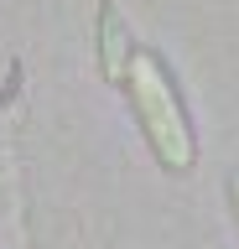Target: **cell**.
<instances>
[{"mask_svg":"<svg viewBox=\"0 0 239 249\" xmlns=\"http://www.w3.org/2000/svg\"><path fill=\"white\" fill-rule=\"evenodd\" d=\"M125 89H130V104L141 114L146 135H151V151L161 156V166L187 171L192 156H198V140H192V124L182 114V104H177V89H172V78H166V68L151 52H130Z\"/></svg>","mask_w":239,"mask_h":249,"instance_id":"6da1fadb","label":"cell"},{"mask_svg":"<svg viewBox=\"0 0 239 249\" xmlns=\"http://www.w3.org/2000/svg\"><path fill=\"white\" fill-rule=\"evenodd\" d=\"M229 192H234V208H239V171H234V182H229Z\"/></svg>","mask_w":239,"mask_h":249,"instance_id":"7a4b0ae2","label":"cell"}]
</instances>
